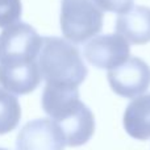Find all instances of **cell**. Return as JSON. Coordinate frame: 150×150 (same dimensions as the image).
I'll return each mask as SVG.
<instances>
[{"label":"cell","instance_id":"30bf717a","mask_svg":"<svg viewBox=\"0 0 150 150\" xmlns=\"http://www.w3.org/2000/svg\"><path fill=\"white\" fill-rule=\"evenodd\" d=\"M21 119V107L17 98L0 88V134H5L17 128Z\"/></svg>","mask_w":150,"mask_h":150},{"label":"cell","instance_id":"9c48e42d","mask_svg":"<svg viewBox=\"0 0 150 150\" xmlns=\"http://www.w3.org/2000/svg\"><path fill=\"white\" fill-rule=\"evenodd\" d=\"M122 125L134 140H150V93L138 96L128 104L122 117Z\"/></svg>","mask_w":150,"mask_h":150},{"label":"cell","instance_id":"4fadbf2b","mask_svg":"<svg viewBox=\"0 0 150 150\" xmlns=\"http://www.w3.org/2000/svg\"><path fill=\"white\" fill-rule=\"evenodd\" d=\"M0 150H8V149H4V148H0Z\"/></svg>","mask_w":150,"mask_h":150},{"label":"cell","instance_id":"7c38bea8","mask_svg":"<svg viewBox=\"0 0 150 150\" xmlns=\"http://www.w3.org/2000/svg\"><path fill=\"white\" fill-rule=\"evenodd\" d=\"M103 12H113L117 15L127 13L134 7V0H93Z\"/></svg>","mask_w":150,"mask_h":150},{"label":"cell","instance_id":"52a82bcc","mask_svg":"<svg viewBox=\"0 0 150 150\" xmlns=\"http://www.w3.org/2000/svg\"><path fill=\"white\" fill-rule=\"evenodd\" d=\"M65 146L59 128L50 119L26 122L16 138L17 150H65Z\"/></svg>","mask_w":150,"mask_h":150},{"label":"cell","instance_id":"8992f818","mask_svg":"<svg viewBox=\"0 0 150 150\" xmlns=\"http://www.w3.org/2000/svg\"><path fill=\"white\" fill-rule=\"evenodd\" d=\"M83 55L92 66L109 71L129 59L130 46L119 33L101 34L84 45Z\"/></svg>","mask_w":150,"mask_h":150},{"label":"cell","instance_id":"3957f363","mask_svg":"<svg viewBox=\"0 0 150 150\" xmlns=\"http://www.w3.org/2000/svg\"><path fill=\"white\" fill-rule=\"evenodd\" d=\"M38 67L46 84L53 86L79 88L88 74L79 50L59 37H42Z\"/></svg>","mask_w":150,"mask_h":150},{"label":"cell","instance_id":"8fae6325","mask_svg":"<svg viewBox=\"0 0 150 150\" xmlns=\"http://www.w3.org/2000/svg\"><path fill=\"white\" fill-rule=\"evenodd\" d=\"M23 15L21 0H0V28L18 23Z\"/></svg>","mask_w":150,"mask_h":150},{"label":"cell","instance_id":"ba28073f","mask_svg":"<svg viewBox=\"0 0 150 150\" xmlns=\"http://www.w3.org/2000/svg\"><path fill=\"white\" fill-rule=\"evenodd\" d=\"M116 33L122 36L128 44L145 45L150 42V8L136 5L116 18Z\"/></svg>","mask_w":150,"mask_h":150},{"label":"cell","instance_id":"7a4b0ae2","mask_svg":"<svg viewBox=\"0 0 150 150\" xmlns=\"http://www.w3.org/2000/svg\"><path fill=\"white\" fill-rule=\"evenodd\" d=\"M41 104L44 112L55 122L65 144L75 148L87 144L95 133V116L79 99V88L46 84Z\"/></svg>","mask_w":150,"mask_h":150},{"label":"cell","instance_id":"277c9868","mask_svg":"<svg viewBox=\"0 0 150 150\" xmlns=\"http://www.w3.org/2000/svg\"><path fill=\"white\" fill-rule=\"evenodd\" d=\"M104 12L93 0H61V30L69 42L82 45L103 29Z\"/></svg>","mask_w":150,"mask_h":150},{"label":"cell","instance_id":"5b68a950","mask_svg":"<svg viewBox=\"0 0 150 150\" xmlns=\"http://www.w3.org/2000/svg\"><path fill=\"white\" fill-rule=\"evenodd\" d=\"M107 78L116 95L134 99L144 95L150 87V67L141 58L130 57L122 65L109 70Z\"/></svg>","mask_w":150,"mask_h":150},{"label":"cell","instance_id":"6da1fadb","mask_svg":"<svg viewBox=\"0 0 150 150\" xmlns=\"http://www.w3.org/2000/svg\"><path fill=\"white\" fill-rule=\"evenodd\" d=\"M42 37L26 23L9 25L0 34V86L15 95H26L41 83L38 53Z\"/></svg>","mask_w":150,"mask_h":150}]
</instances>
